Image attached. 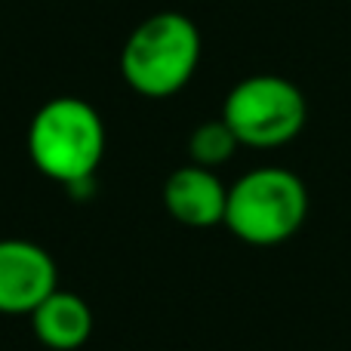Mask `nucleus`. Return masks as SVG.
<instances>
[{
    "label": "nucleus",
    "instance_id": "f257e3e1",
    "mask_svg": "<svg viewBox=\"0 0 351 351\" xmlns=\"http://www.w3.org/2000/svg\"><path fill=\"white\" fill-rule=\"evenodd\" d=\"M102 114L86 99L59 96L43 102L28 123V158L37 173L65 185H90L105 158Z\"/></svg>",
    "mask_w": 351,
    "mask_h": 351
},
{
    "label": "nucleus",
    "instance_id": "20e7f679",
    "mask_svg": "<svg viewBox=\"0 0 351 351\" xmlns=\"http://www.w3.org/2000/svg\"><path fill=\"white\" fill-rule=\"evenodd\" d=\"M222 121L247 148H280L308 123L305 93L280 74H253L231 86Z\"/></svg>",
    "mask_w": 351,
    "mask_h": 351
},
{
    "label": "nucleus",
    "instance_id": "0eeeda50",
    "mask_svg": "<svg viewBox=\"0 0 351 351\" xmlns=\"http://www.w3.org/2000/svg\"><path fill=\"white\" fill-rule=\"evenodd\" d=\"M28 317L37 342L49 351H77L93 336V308L77 293H49Z\"/></svg>",
    "mask_w": 351,
    "mask_h": 351
},
{
    "label": "nucleus",
    "instance_id": "6e6552de",
    "mask_svg": "<svg viewBox=\"0 0 351 351\" xmlns=\"http://www.w3.org/2000/svg\"><path fill=\"white\" fill-rule=\"evenodd\" d=\"M237 148H241V142H237V136L231 133V127L222 117L204 121L188 136V158H191V164L206 167V170H216V167L228 164Z\"/></svg>",
    "mask_w": 351,
    "mask_h": 351
},
{
    "label": "nucleus",
    "instance_id": "f03ea898",
    "mask_svg": "<svg viewBox=\"0 0 351 351\" xmlns=\"http://www.w3.org/2000/svg\"><path fill=\"white\" fill-rule=\"evenodd\" d=\"M200 31L185 12H154L130 31L121 74L145 99H170L191 84L200 65Z\"/></svg>",
    "mask_w": 351,
    "mask_h": 351
},
{
    "label": "nucleus",
    "instance_id": "39448f33",
    "mask_svg": "<svg viewBox=\"0 0 351 351\" xmlns=\"http://www.w3.org/2000/svg\"><path fill=\"white\" fill-rule=\"evenodd\" d=\"M59 290L56 259L34 241H0V315H31L49 293Z\"/></svg>",
    "mask_w": 351,
    "mask_h": 351
},
{
    "label": "nucleus",
    "instance_id": "423d86ee",
    "mask_svg": "<svg viewBox=\"0 0 351 351\" xmlns=\"http://www.w3.org/2000/svg\"><path fill=\"white\" fill-rule=\"evenodd\" d=\"M164 206L185 228H213L225 222L228 188L206 167L185 164L164 182Z\"/></svg>",
    "mask_w": 351,
    "mask_h": 351
},
{
    "label": "nucleus",
    "instance_id": "7ed1b4c3",
    "mask_svg": "<svg viewBox=\"0 0 351 351\" xmlns=\"http://www.w3.org/2000/svg\"><path fill=\"white\" fill-rule=\"evenodd\" d=\"M308 219V188L287 167H256L228 188L225 228L243 243L274 247Z\"/></svg>",
    "mask_w": 351,
    "mask_h": 351
}]
</instances>
